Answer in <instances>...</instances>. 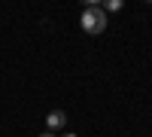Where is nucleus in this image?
<instances>
[{"instance_id": "nucleus-1", "label": "nucleus", "mask_w": 152, "mask_h": 137, "mask_svg": "<svg viewBox=\"0 0 152 137\" xmlns=\"http://www.w3.org/2000/svg\"><path fill=\"white\" fill-rule=\"evenodd\" d=\"M79 24H82L85 34H104L110 21H107V12H104V6H100V3H88V6L82 9Z\"/></svg>"}, {"instance_id": "nucleus-3", "label": "nucleus", "mask_w": 152, "mask_h": 137, "mask_svg": "<svg viewBox=\"0 0 152 137\" xmlns=\"http://www.w3.org/2000/svg\"><path fill=\"white\" fill-rule=\"evenodd\" d=\"M122 9V0H107L104 3V12H119Z\"/></svg>"}, {"instance_id": "nucleus-5", "label": "nucleus", "mask_w": 152, "mask_h": 137, "mask_svg": "<svg viewBox=\"0 0 152 137\" xmlns=\"http://www.w3.org/2000/svg\"><path fill=\"white\" fill-rule=\"evenodd\" d=\"M64 137H76V134H64Z\"/></svg>"}, {"instance_id": "nucleus-4", "label": "nucleus", "mask_w": 152, "mask_h": 137, "mask_svg": "<svg viewBox=\"0 0 152 137\" xmlns=\"http://www.w3.org/2000/svg\"><path fill=\"white\" fill-rule=\"evenodd\" d=\"M40 137H52V134H49V131H46V134H40Z\"/></svg>"}, {"instance_id": "nucleus-2", "label": "nucleus", "mask_w": 152, "mask_h": 137, "mask_svg": "<svg viewBox=\"0 0 152 137\" xmlns=\"http://www.w3.org/2000/svg\"><path fill=\"white\" fill-rule=\"evenodd\" d=\"M46 125L49 128H64L67 125V113H64V110H52V113L46 116Z\"/></svg>"}]
</instances>
